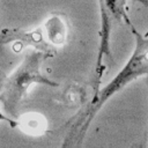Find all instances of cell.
I'll return each mask as SVG.
<instances>
[{"mask_svg":"<svg viewBox=\"0 0 148 148\" xmlns=\"http://www.w3.org/2000/svg\"><path fill=\"white\" fill-rule=\"evenodd\" d=\"M131 29L135 38L134 50L126 64L117 73V75L94 96L91 104L87 111L86 119L83 120V124L81 126V134L87 131L94 117L113 95H116L119 90L125 88L130 82L136 80L138 77L148 75V35H142L132 24Z\"/></svg>","mask_w":148,"mask_h":148,"instance_id":"1","label":"cell"},{"mask_svg":"<svg viewBox=\"0 0 148 148\" xmlns=\"http://www.w3.org/2000/svg\"><path fill=\"white\" fill-rule=\"evenodd\" d=\"M47 56L50 54L39 50L30 52L25 56L15 72L7 79L0 94V102L8 112L15 114L17 104L27 95L32 83H42L52 87L58 86V83L51 81L40 73V64Z\"/></svg>","mask_w":148,"mask_h":148,"instance_id":"2","label":"cell"},{"mask_svg":"<svg viewBox=\"0 0 148 148\" xmlns=\"http://www.w3.org/2000/svg\"><path fill=\"white\" fill-rule=\"evenodd\" d=\"M0 39H2V43H7L14 39H20L24 43H28L30 45H34V47H36V50L43 51L47 54H52L53 52L51 51L50 46L47 45V43H45L43 40V36L40 34V31H18V30H3L0 35Z\"/></svg>","mask_w":148,"mask_h":148,"instance_id":"3","label":"cell"},{"mask_svg":"<svg viewBox=\"0 0 148 148\" xmlns=\"http://www.w3.org/2000/svg\"><path fill=\"white\" fill-rule=\"evenodd\" d=\"M17 126L21 128V131H23L27 134L39 135L45 132L47 123L40 113L29 112L20 117V120H17Z\"/></svg>","mask_w":148,"mask_h":148,"instance_id":"4","label":"cell"},{"mask_svg":"<svg viewBox=\"0 0 148 148\" xmlns=\"http://www.w3.org/2000/svg\"><path fill=\"white\" fill-rule=\"evenodd\" d=\"M45 36L53 45H61L66 40V22L62 17L54 15L50 17L44 24Z\"/></svg>","mask_w":148,"mask_h":148,"instance_id":"5","label":"cell"},{"mask_svg":"<svg viewBox=\"0 0 148 148\" xmlns=\"http://www.w3.org/2000/svg\"><path fill=\"white\" fill-rule=\"evenodd\" d=\"M105 7H108V9L113 14L114 17H117V20H120L125 13H124V5L126 2V0H103ZM139 1L146 6H148V0H135Z\"/></svg>","mask_w":148,"mask_h":148,"instance_id":"6","label":"cell"},{"mask_svg":"<svg viewBox=\"0 0 148 148\" xmlns=\"http://www.w3.org/2000/svg\"><path fill=\"white\" fill-rule=\"evenodd\" d=\"M0 120H5V121H7V123H9L10 124V126H13V127H15V126H17V120L16 121H14V120H12L10 118H8V117H6V116H3L1 112H0Z\"/></svg>","mask_w":148,"mask_h":148,"instance_id":"7","label":"cell"},{"mask_svg":"<svg viewBox=\"0 0 148 148\" xmlns=\"http://www.w3.org/2000/svg\"><path fill=\"white\" fill-rule=\"evenodd\" d=\"M147 82H148V75H147Z\"/></svg>","mask_w":148,"mask_h":148,"instance_id":"8","label":"cell"}]
</instances>
